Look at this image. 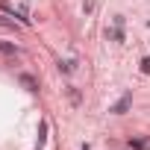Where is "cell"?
I'll return each mask as SVG.
<instances>
[{
	"label": "cell",
	"mask_w": 150,
	"mask_h": 150,
	"mask_svg": "<svg viewBox=\"0 0 150 150\" xmlns=\"http://www.w3.org/2000/svg\"><path fill=\"white\" fill-rule=\"evenodd\" d=\"M0 27H12V30H15V21H9V18H3V15H0Z\"/></svg>",
	"instance_id": "obj_7"
},
{
	"label": "cell",
	"mask_w": 150,
	"mask_h": 150,
	"mask_svg": "<svg viewBox=\"0 0 150 150\" xmlns=\"http://www.w3.org/2000/svg\"><path fill=\"white\" fill-rule=\"evenodd\" d=\"M18 83H21L27 91H38V80H35V77H30V74H18Z\"/></svg>",
	"instance_id": "obj_2"
},
{
	"label": "cell",
	"mask_w": 150,
	"mask_h": 150,
	"mask_svg": "<svg viewBox=\"0 0 150 150\" xmlns=\"http://www.w3.org/2000/svg\"><path fill=\"white\" fill-rule=\"evenodd\" d=\"M74 65H77V62H59V71H62V74H71Z\"/></svg>",
	"instance_id": "obj_6"
},
{
	"label": "cell",
	"mask_w": 150,
	"mask_h": 150,
	"mask_svg": "<svg viewBox=\"0 0 150 150\" xmlns=\"http://www.w3.org/2000/svg\"><path fill=\"white\" fill-rule=\"evenodd\" d=\"M129 147H132V150H150V141H147V138H132Z\"/></svg>",
	"instance_id": "obj_4"
},
{
	"label": "cell",
	"mask_w": 150,
	"mask_h": 150,
	"mask_svg": "<svg viewBox=\"0 0 150 150\" xmlns=\"http://www.w3.org/2000/svg\"><path fill=\"white\" fill-rule=\"evenodd\" d=\"M80 150H91V147H88V144H83V147H80Z\"/></svg>",
	"instance_id": "obj_9"
},
{
	"label": "cell",
	"mask_w": 150,
	"mask_h": 150,
	"mask_svg": "<svg viewBox=\"0 0 150 150\" xmlns=\"http://www.w3.org/2000/svg\"><path fill=\"white\" fill-rule=\"evenodd\" d=\"M0 53H3V56H18V47L12 41H0Z\"/></svg>",
	"instance_id": "obj_3"
},
{
	"label": "cell",
	"mask_w": 150,
	"mask_h": 150,
	"mask_svg": "<svg viewBox=\"0 0 150 150\" xmlns=\"http://www.w3.org/2000/svg\"><path fill=\"white\" fill-rule=\"evenodd\" d=\"M106 35H109V38H115V41H124V33H121V24H115V30H106Z\"/></svg>",
	"instance_id": "obj_5"
},
{
	"label": "cell",
	"mask_w": 150,
	"mask_h": 150,
	"mask_svg": "<svg viewBox=\"0 0 150 150\" xmlns=\"http://www.w3.org/2000/svg\"><path fill=\"white\" fill-rule=\"evenodd\" d=\"M129 106H132V94H124L118 103H112V106H109V112H112V115H124Z\"/></svg>",
	"instance_id": "obj_1"
},
{
	"label": "cell",
	"mask_w": 150,
	"mask_h": 150,
	"mask_svg": "<svg viewBox=\"0 0 150 150\" xmlns=\"http://www.w3.org/2000/svg\"><path fill=\"white\" fill-rule=\"evenodd\" d=\"M141 71H144V74H150V59H141Z\"/></svg>",
	"instance_id": "obj_8"
}]
</instances>
